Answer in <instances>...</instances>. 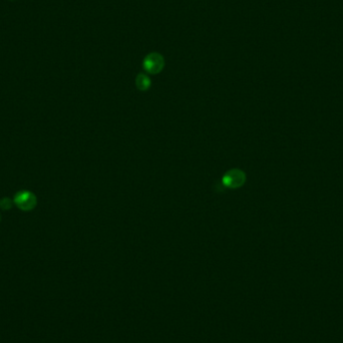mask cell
I'll return each mask as SVG.
<instances>
[{
    "instance_id": "cell-4",
    "label": "cell",
    "mask_w": 343,
    "mask_h": 343,
    "mask_svg": "<svg viewBox=\"0 0 343 343\" xmlns=\"http://www.w3.org/2000/svg\"><path fill=\"white\" fill-rule=\"evenodd\" d=\"M152 85L151 79L145 75V74H139L136 78V86L137 88L141 91H146L148 90Z\"/></svg>"
},
{
    "instance_id": "cell-3",
    "label": "cell",
    "mask_w": 343,
    "mask_h": 343,
    "mask_svg": "<svg viewBox=\"0 0 343 343\" xmlns=\"http://www.w3.org/2000/svg\"><path fill=\"white\" fill-rule=\"evenodd\" d=\"M14 204L18 207V209L28 212L33 210L37 205L36 196L29 191H19L14 196L13 200Z\"/></svg>"
},
{
    "instance_id": "cell-6",
    "label": "cell",
    "mask_w": 343,
    "mask_h": 343,
    "mask_svg": "<svg viewBox=\"0 0 343 343\" xmlns=\"http://www.w3.org/2000/svg\"><path fill=\"white\" fill-rule=\"evenodd\" d=\"M0 220H1V217H0Z\"/></svg>"
},
{
    "instance_id": "cell-1",
    "label": "cell",
    "mask_w": 343,
    "mask_h": 343,
    "mask_svg": "<svg viewBox=\"0 0 343 343\" xmlns=\"http://www.w3.org/2000/svg\"><path fill=\"white\" fill-rule=\"evenodd\" d=\"M246 183V174L240 169H232L226 172L222 178V184L228 189H239Z\"/></svg>"
},
{
    "instance_id": "cell-5",
    "label": "cell",
    "mask_w": 343,
    "mask_h": 343,
    "mask_svg": "<svg viewBox=\"0 0 343 343\" xmlns=\"http://www.w3.org/2000/svg\"><path fill=\"white\" fill-rule=\"evenodd\" d=\"M13 204H14V202H12L11 199H9L7 197H4V198H2L0 200V208L2 210H5V211L6 210H10L12 208Z\"/></svg>"
},
{
    "instance_id": "cell-2",
    "label": "cell",
    "mask_w": 343,
    "mask_h": 343,
    "mask_svg": "<svg viewBox=\"0 0 343 343\" xmlns=\"http://www.w3.org/2000/svg\"><path fill=\"white\" fill-rule=\"evenodd\" d=\"M143 67L144 70L151 75L160 74L165 68L164 56L159 52H151L145 58Z\"/></svg>"
}]
</instances>
